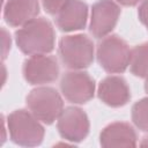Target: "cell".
<instances>
[{"mask_svg":"<svg viewBox=\"0 0 148 148\" xmlns=\"http://www.w3.org/2000/svg\"><path fill=\"white\" fill-rule=\"evenodd\" d=\"M130 71L134 76L145 77L148 75V43H142L131 50Z\"/></svg>","mask_w":148,"mask_h":148,"instance_id":"5bb4252c","label":"cell"},{"mask_svg":"<svg viewBox=\"0 0 148 148\" xmlns=\"http://www.w3.org/2000/svg\"><path fill=\"white\" fill-rule=\"evenodd\" d=\"M59 65L54 57L46 54L30 56L23 62L22 73L24 80L32 86L45 84L56 81L59 76Z\"/></svg>","mask_w":148,"mask_h":148,"instance_id":"ba28073f","label":"cell"},{"mask_svg":"<svg viewBox=\"0 0 148 148\" xmlns=\"http://www.w3.org/2000/svg\"><path fill=\"white\" fill-rule=\"evenodd\" d=\"M88 5L82 0H67L56 14V23L60 31L72 32L86 28Z\"/></svg>","mask_w":148,"mask_h":148,"instance_id":"30bf717a","label":"cell"},{"mask_svg":"<svg viewBox=\"0 0 148 148\" xmlns=\"http://www.w3.org/2000/svg\"><path fill=\"white\" fill-rule=\"evenodd\" d=\"M145 90L148 94V75L146 76V81H145Z\"/></svg>","mask_w":148,"mask_h":148,"instance_id":"44dd1931","label":"cell"},{"mask_svg":"<svg viewBox=\"0 0 148 148\" xmlns=\"http://www.w3.org/2000/svg\"><path fill=\"white\" fill-rule=\"evenodd\" d=\"M27 106L38 120L51 125L64 110V101L57 89L52 87H37L27 96Z\"/></svg>","mask_w":148,"mask_h":148,"instance_id":"277c9868","label":"cell"},{"mask_svg":"<svg viewBox=\"0 0 148 148\" xmlns=\"http://www.w3.org/2000/svg\"><path fill=\"white\" fill-rule=\"evenodd\" d=\"M131 117L140 131L148 132V97H143L133 104Z\"/></svg>","mask_w":148,"mask_h":148,"instance_id":"9a60e30c","label":"cell"},{"mask_svg":"<svg viewBox=\"0 0 148 148\" xmlns=\"http://www.w3.org/2000/svg\"><path fill=\"white\" fill-rule=\"evenodd\" d=\"M94 43L83 34L68 35L59 42V57L65 67L69 69H83L94 61Z\"/></svg>","mask_w":148,"mask_h":148,"instance_id":"3957f363","label":"cell"},{"mask_svg":"<svg viewBox=\"0 0 148 148\" xmlns=\"http://www.w3.org/2000/svg\"><path fill=\"white\" fill-rule=\"evenodd\" d=\"M103 147H135L138 135L132 125L125 121H114L103 128L99 134Z\"/></svg>","mask_w":148,"mask_h":148,"instance_id":"7c38bea8","label":"cell"},{"mask_svg":"<svg viewBox=\"0 0 148 148\" xmlns=\"http://www.w3.org/2000/svg\"><path fill=\"white\" fill-rule=\"evenodd\" d=\"M1 32H2V60H5L7 58V54L10 50V36L9 34L6 31L5 28L1 29Z\"/></svg>","mask_w":148,"mask_h":148,"instance_id":"ac0fdd59","label":"cell"},{"mask_svg":"<svg viewBox=\"0 0 148 148\" xmlns=\"http://www.w3.org/2000/svg\"><path fill=\"white\" fill-rule=\"evenodd\" d=\"M31 112L20 109L7 118V128L10 140L22 147H36L43 142L45 130Z\"/></svg>","mask_w":148,"mask_h":148,"instance_id":"7a4b0ae2","label":"cell"},{"mask_svg":"<svg viewBox=\"0 0 148 148\" xmlns=\"http://www.w3.org/2000/svg\"><path fill=\"white\" fill-rule=\"evenodd\" d=\"M138 17L140 22L143 25H146L148 30V0L141 1V5L139 6V9H138Z\"/></svg>","mask_w":148,"mask_h":148,"instance_id":"e0dca14e","label":"cell"},{"mask_svg":"<svg viewBox=\"0 0 148 148\" xmlns=\"http://www.w3.org/2000/svg\"><path fill=\"white\" fill-rule=\"evenodd\" d=\"M120 8L113 0H98L91 7L89 31L92 37L101 39L106 37L117 25Z\"/></svg>","mask_w":148,"mask_h":148,"instance_id":"9c48e42d","label":"cell"},{"mask_svg":"<svg viewBox=\"0 0 148 148\" xmlns=\"http://www.w3.org/2000/svg\"><path fill=\"white\" fill-rule=\"evenodd\" d=\"M17 47L27 56L46 54L54 50L56 32L52 23L44 17H36L15 32Z\"/></svg>","mask_w":148,"mask_h":148,"instance_id":"6da1fadb","label":"cell"},{"mask_svg":"<svg viewBox=\"0 0 148 148\" xmlns=\"http://www.w3.org/2000/svg\"><path fill=\"white\" fill-rule=\"evenodd\" d=\"M118 3H120L121 6H127V7H132L138 5L139 2H141L142 0H116Z\"/></svg>","mask_w":148,"mask_h":148,"instance_id":"d6986e66","label":"cell"},{"mask_svg":"<svg viewBox=\"0 0 148 148\" xmlns=\"http://www.w3.org/2000/svg\"><path fill=\"white\" fill-rule=\"evenodd\" d=\"M60 90L68 102L84 104L94 97L95 81L87 72L73 69L62 75L60 80Z\"/></svg>","mask_w":148,"mask_h":148,"instance_id":"8992f818","label":"cell"},{"mask_svg":"<svg viewBox=\"0 0 148 148\" xmlns=\"http://www.w3.org/2000/svg\"><path fill=\"white\" fill-rule=\"evenodd\" d=\"M97 96L104 104L111 108H120L130 102L131 90L124 77L110 75L99 82Z\"/></svg>","mask_w":148,"mask_h":148,"instance_id":"8fae6325","label":"cell"},{"mask_svg":"<svg viewBox=\"0 0 148 148\" xmlns=\"http://www.w3.org/2000/svg\"><path fill=\"white\" fill-rule=\"evenodd\" d=\"M140 146H141V147H148V136H145V138L141 140Z\"/></svg>","mask_w":148,"mask_h":148,"instance_id":"ffe728a7","label":"cell"},{"mask_svg":"<svg viewBox=\"0 0 148 148\" xmlns=\"http://www.w3.org/2000/svg\"><path fill=\"white\" fill-rule=\"evenodd\" d=\"M67 0H42V5L45 12L50 15H56Z\"/></svg>","mask_w":148,"mask_h":148,"instance_id":"2e32d148","label":"cell"},{"mask_svg":"<svg viewBox=\"0 0 148 148\" xmlns=\"http://www.w3.org/2000/svg\"><path fill=\"white\" fill-rule=\"evenodd\" d=\"M99 66L108 73H124L130 65L131 50L127 43L117 35H110L99 42L96 51Z\"/></svg>","mask_w":148,"mask_h":148,"instance_id":"5b68a950","label":"cell"},{"mask_svg":"<svg viewBox=\"0 0 148 148\" xmlns=\"http://www.w3.org/2000/svg\"><path fill=\"white\" fill-rule=\"evenodd\" d=\"M60 136L72 143L83 141L89 134L90 123L87 113L77 106L65 108L57 119Z\"/></svg>","mask_w":148,"mask_h":148,"instance_id":"52a82bcc","label":"cell"},{"mask_svg":"<svg viewBox=\"0 0 148 148\" xmlns=\"http://www.w3.org/2000/svg\"><path fill=\"white\" fill-rule=\"evenodd\" d=\"M38 14V0H7L3 6V18L10 27H23Z\"/></svg>","mask_w":148,"mask_h":148,"instance_id":"4fadbf2b","label":"cell"}]
</instances>
